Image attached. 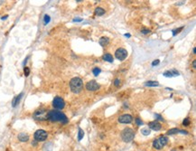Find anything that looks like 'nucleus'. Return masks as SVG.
<instances>
[{
  "label": "nucleus",
  "mask_w": 196,
  "mask_h": 151,
  "mask_svg": "<svg viewBox=\"0 0 196 151\" xmlns=\"http://www.w3.org/2000/svg\"><path fill=\"white\" fill-rule=\"evenodd\" d=\"M48 119L52 121H60L62 123H66L68 121L67 117L61 111L58 110H49L48 111Z\"/></svg>",
  "instance_id": "1"
},
{
  "label": "nucleus",
  "mask_w": 196,
  "mask_h": 151,
  "mask_svg": "<svg viewBox=\"0 0 196 151\" xmlns=\"http://www.w3.org/2000/svg\"><path fill=\"white\" fill-rule=\"evenodd\" d=\"M70 88L73 93H80L83 89V82L81 78L74 77L70 82Z\"/></svg>",
  "instance_id": "2"
},
{
  "label": "nucleus",
  "mask_w": 196,
  "mask_h": 151,
  "mask_svg": "<svg viewBox=\"0 0 196 151\" xmlns=\"http://www.w3.org/2000/svg\"><path fill=\"white\" fill-rule=\"evenodd\" d=\"M135 137V132L130 128H126L121 133V138L125 142H130Z\"/></svg>",
  "instance_id": "3"
},
{
  "label": "nucleus",
  "mask_w": 196,
  "mask_h": 151,
  "mask_svg": "<svg viewBox=\"0 0 196 151\" xmlns=\"http://www.w3.org/2000/svg\"><path fill=\"white\" fill-rule=\"evenodd\" d=\"M33 118L36 120H46L48 119V110L45 109H40L33 113Z\"/></svg>",
  "instance_id": "4"
},
{
  "label": "nucleus",
  "mask_w": 196,
  "mask_h": 151,
  "mask_svg": "<svg viewBox=\"0 0 196 151\" xmlns=\"http://www.w3.org/2000/svg\"><path fill=\"white\" fill-rule=\"evenodd\" d=\"M167 138L164 136H161L158 139H156L153 143V146L156 149H162L166 144H167Z\"/></svg>",
  "instance_id": "5"
},
{
  "label": "nucleus",
  "mask_w": 196,
  "mask_h": 151,
  "mask_svg": "<svg viewBox=\"0 0 196 151\" xmlns=\"http://www.w3.org/2000/svg\"><path fill=\"white\" fill-rule=\"evenodd\" d=\"M33 137H34V139H35L36 141H44L45 139H47L48 134H47V132L45 130H44V129H38V130L35 131Z\"/></svg>",
  "instance_id": "6"
},
{
  "label": "nucleus",
  "mask_w": 196,
  "mask_h": 151,
  "mask_svg": "<svg viewBox=\"0 0 196 151\" xmlns=\"http://www.w3.org/2000/svg\"><path fill=\"white\" fill-rule=\"evenodd\" d=\"M53 106L57 110H62L65 107V101L61 97H55L53 101Z\"/></svg>",
  "instance_id": "7"
},
{
  "label": "nucleus",
  "mask_w": 196,
  "mask_h": 151,
  "mask_svg": "<svg viewBox=\"0 0 196 151\" xmlns=\"http://www.w3.org/2000/svg\"><path fill=\"white\" fill-rule=\"evenodd\" d=\"M115 55H116V58H117L118 60L123 61V60H125V59L127 58V50L124 49V48H119V49H118L116 51Z\"/></svg>",
  "instance_id": "8"
},
{
  "label": "nucleus",
  "mask_w": 196,
  "mask_h": 151,
  "mask_svg": "<svg viewBox=\"0 0 196 151\" xmlns=\"http://www.w3.org/2000/svg\"><path fill=\"white\" fill-rule=\"evenodd\" d=\"M99 85H98L95 81H90L86 84V89L90 91H95V90H98Z\"/></svg>",
  "instance_id": "9"
},
{
  "label": "nucleus",
  "mask_w": 196,
  "mask_h": 151,
  "mask_svg": "<svg viewBox=\"0 0 196 151\" xmlns=\"http://www.w3.org/2000/svg\"><path fill=\"white\" fill-rule=\"evenodd\" d=\"M133 120V118L132 116L129 114H124L122 116H120L119 118V123H123V124H128V123H131Z\"/></svg>",
  "instance_id": "10"
},
{
  "label": "nucleus",
  "mask_w": 196,
  "mask_h": 151,
  "mask_svg": "<svg viewBox=\"0 0 196 151\" xmlns=\"http://www.w3.org/2000/svg\"><path fill=\"white\" fill-rule=\"evenodd\" d=\"M148 126L153 130L158 131L161 129V124L159 122H157V121H151V122H149Z\"/></svg>",
  "instance_id": "11"
},
{
  "label": "nucleus",
  "mask_w": 196,
  "mask_h": 151,
  "mask_svg": "<svg viewBox=\"0 0 196 151\" xmlns=\"http://www.w3.org/2000/svg\"><path fill=\"white\" fill-rule=\"evenodd\" d=\"M163 75H164L165 77H173V76H178V75H179V73H178L175 69H173V70H171V71H166V72H164Z\"/></svg>",
  "instance_id": "12"
},
{
  "label": "nucleus",
  "mask_w": 196,
  "mask_h": 151,
  "mask_svg": "<svg viewBox=\"0 0 196 151\" xmlns=\"http://www.w3.org/2000/svg\"><path fill=\"white\" fill-rule=\"evenodd\" d=\"M18 139L22 142H26L29 140V136L25 133H20L18 135Z\"/></svg>",
  "instance_id": "13"
},
{
  "label": "nucleus",
  "mask_w": 196,
  "mask_h": 151,
  "mask_svg": "<svg viewBox=\"0 0 196 151\" xmlns=\"http://www.w3.org/2000/svg\"><path fill=\"white\" fill-rule=\"evenodd\" d=\"M99 45H101V46H106V45H109V39L108 38V37H101L100 39H99Z\"/></svg>",
  "instance_id": "14"
},
{
  "label": "nucleus",
  "mask_w": 196,
  "mask_h": 151,
  "mask_svg": "<svg viewBox=\"0 0 196 151\" xmlns=\"http://www.w3.org/2000/svg\"><path fill=\"white\" fill-rule=\"evenodd\" d=\"M22 96H23V93H20L18 96H16V98L14 99L13 100V102H12V105H13V107H16L20 102V100H21V98H22Z\"/></svg>",
  "instance_id": "15"
},
{
  "label": "nucleus",
  "mask_w": 196,
  "mask_h": 151,
  "mask_svg": "<svg viewBox=\"0 0 196 151\" xmlns=\"http://www.w3.org/2000/svg\"><path fill=\"white\" fill-rule=\"evenodd\" d=\"M103 59H104L105 61L109 62H113V57H112V55L109 54V53L104 54V55H103Z\"/></svg>",
  "instance_id": "16"
},
{
  "label": "nucleus",
  "mask_w": 196,
  "mask_h": 151,
  "mask_svg": "<svg viewBox=\"0 0 196 151\" xmlns=\"http://www.w3.org/2000/svg\"><path fill=\"white\" fill-rule=\"evenodd\" d=\"M104 13H105V10L103 8H101V7H97V8L95 9V14H96L97 16H103Z\"/></svg>",
  "instance_id": "17"
},
{
  "label": "nucleus",
  "mask_w": 196,
  "mask_h": 151,
  "mask_svg": "<svg viewBox=\"0 0 196 151\" xmlns=\"http://www.w3.org/2000/svg\"><path fill=\"white\" fill-rule=\"evenodd\" d=\"M159 85V82H155V81H149V82H146V86H150V87H155V86Z\"/></svg>",
  "instance_id": "18"
},
{
  "label": "nucleus",
  "mask_w": 196,
  "mask_h": 151,
  "mask_svg": "<svg viewBox=\"0 0 196 151\" xmlns=\"http://www.w3.org/2000/svg\"><path fill=\"white\" fill-rule=\"evenodd\" d=\"M84 137V131L82 129H79V134H78V140L81 141Z\"/></svg>",
  "instance_id": "19"
},
{
  "label": "nucleus",
  "mask_w": 196,
  "mask_h": 151,
  "mask_svg": "<svg viewBox=\"0 0 196 151\" xmlns=\"http://www.w3.org/2000/svg\"><path fill=\"white\" fill-rule=\"evenodd\" d=\"M179 132V129H171L167 131V135H174V134H176Z\"/></svg>",
  "instance_id": "20"
},
{
  "label": "nucleus",
  "mask_w": 196,
  "mask_h": 151,
  "mask_svg": "<svg viewBox=\"0 0 196 151\" xmlns=\"http://www.w3.org/2000/svg\"><path fill=\"white\" fill-rule=\"evenodd\" d=\"M45 150L47 151H51L52 150V147H53V144L52 143H46L44 146Z\"/></svg>",
  "instance_id": "21"
},
{
  "label": "nucleus",
  "mask_w": 196,
  "mask_h": 151,
  "mask_svg": "<svg viewBox=\"0 0 196 151\" xmlns=\"http://www.w3.org/2000/svg\"><path fill=\"white\" fill-rule=\"evenodd\" d=\"M141 133L143 135H145V136H147V135H149L150 133H151V131H150V129H147V128H145V129H141Z\"/></svg>",
  "instance_id": "22"
},
{
  "label": "nucleus",
  "mask_w": 196,
  "mask_h": 151,
  "mask_svg": "<svg viewBox=\"0 0 196 151\" xmlns=\"http://www.w3.org/2000/svg\"><path fill=\"white\" fill-rule=\"evenodd\" d=\"M100 72H101V70L99 68H94L93 69V74L95 76H98V74L100 73Z\"/></svg>",
  "instance_id": "23"
},
{
  "label": "nucleus",
  "mask_w": 196,
  "mask_h": 151,
  "mask_svg": "<svg viewBox=\"0 0 196 151\" xmlns=\"http://www.w3.org/2000/svg\"><path fill=\"white\" fill-rule=\"evenodd\" d=\"M50 20H51V18H50V17L48 16V15H45L44 16V25H47L48 23L50 22Z\"/></svg>",
  "instance_id": "24"
},
{
  "label": "nucleus",
  "mask_w": 196,
  "mask_h": 151,
  "mask_svg": "<svg viewBox=\"0 0 196 151\" xmlns=\"http://www.w3.org/2000/svg\"><path fill=\"white\" fill-rule=\"evenodd\" d=\"M24 73H25V76H28L29 74H30V68H28V67H25L24 68Z\"/></svg>",
  "instance_id": "25"
},
{
  "label": "nucleus",
  "mask_w": 196,
  "mask_h": 151,
  "mask_svg": "<svg viewBox=\"0 0 196 151\" xmlns=\"http://www.w3.org/2000/svg\"><path fill=\"white\" fill-rule=\"evenodd\" d=\"M190 123H191V121H190V118H184V122H183V125H184V126H189V125H190Z\"/></svg>",
  "instance_id": "26"
},
{
  "label": "nucleus",
  "mask_w": 196,
  "mask_h": 151,
  "mask_svg": "<svg viewBox=\"0 0 196 151\" xmlns=\"http://www.w3.org/2000/svg\"><path fill=\"white\" fill-rule=\"evenodd\" d=\"M183 28H184V27H180V28L176 29V30H174V31H173V32H174V33H173V34H174V35H175L176 34L180 33V31H181V30H183Z\"/></svg>",
  "instance_id": "27"
},
{
  "label": "nucleus",
  "mask_w": 196,
  "mask_h": 151,
  "mask_svg": "<svg viewBox=\"0 0 196 151\" xmlns=\"http://www.w3.org/2000/svg\"><path fill=\"white\" fill-rule=\"evenodd\" d=\"M119 84H120V80L119 79H116L114 81V85L118 87V86H119Z\"/></svg>",
  "instance_id": "28"
},
{
  "label": "nucleus",
  "mask_w": 196,
  "mask_h": 151,
  "mask_svg": "<svg viewBox=\"0 0 196 151\" xmlns=\"http://www.w3.org/2000/svg\"><path fill=\"white\" fill-rule=\"evenodd\" d=\"M141 33L144 34H147L150 33V30H149V29H143V30L141 31Z\"/></svg>",
  "instance_id": "29"
},
{
  "label": "nucleus",
  "mask_w": 196,
  "mask_h": 151,
  "mask_svg": "<svg viewBox=\"0 0 196 151\" xmlns=\"http://www.w3.org/2000/svg\"><path fill=\"white\" fill-rule=\"evenodd\" d=\"M155 118H157V119H159V120H163V117H162L161 115H159V114H155Z\"/></svg>",
  "instance_id": "30"
},
{
  "label": "nucleus",
  "mask_w": 196,
  "mask_h": 151,
  "mask_svg": "<svg viewBox=\"0 0 196 151\" xmlns=\"http://www.w3.org/2000/svg\"><path fill=\"white\" fill-rule=\"evenodd\" d=\"M136 124H137V125H139V126H141V125L143 124V122H142V121H141V120H140L138 118H136Z\"/></svg>",
  "instance_id": "31"
},
{
  "label": "nucleus",
  "mask_w": 196,
  "mask_h": 151,
  "mask_svg": "<svg viewBox=\"0 0 196 151\" xmlns=\"http://www.w3.org/2000/svg\"><path fill=\"white\" fill-rule=\"evenodd\" d=\"M159 62H160L159 60H155V61H154L153 62H152V65H153V66L157 65V64H159Z\"/></svg>",
  "instance_id": "32"
},
{
  "label": "nucleus",
  "mask_w": 196,
  "mask_h": 151,
  "mask_svg": "<svg viewBox=\"0 0 196 151\" xmlns=\"http://www.w3.org/2000/svg\"><path fill=\"white\" fill-rule=\"evenodd\" d=\"M192 67L195 69L196 68V60H194V61L192 62Z\"/></svg>",
  "instance_id": "33"
},
{
  "label": "nucleus",
  "mask_w": 196,
  "mask_h": 151,
  "mask_svg": "<svg viewBox=\"0 0 196 151\" xmlns=\"http://www.w3.org/2000/svg\"><path fill=\"white\" fill-rule=\"evenodd\" d=\"M82 19H80V18H75V19H73V22H81Z\"/></svg>",
  "instance_id": "34"
},
{
  "label": "nucleus",
  "mask_w": 196,
  "mask_h": 151,
  "mask_svg": "<svg viewBox=\"0 0 196 151\" xmlns=\"http://www.w3.org/2000/svg\"><path fill=\"white\" fill-rule=\"evenodd\" d=\"M184 1H180V2H178V3H176V5H178V6H180V5H184Z\"/></svg>",
  "instance_id": "35"
},
{
  "label": "nucleus",
  "mask_w": 196,
  "mask_h": 151,
  "mask_svg": "<svg viewBox=\"0 0 196 151\" xmlns=\"http://www.w3.org/2000/svg\"><path fill=\"white\" fill-rule=\"evenodd\" d=\"M179 132H182L183 134H187V133H188L187 131H184V130H179Z\"/></svg>",
  "instance_id": "36"
},
{
  "label": "nucleus",
  "mask_w": 196,
  "mask_h": 151,
  "mask_svg": "<svg viewBox=\"0 0 196 151\" xmlns=\"http://www.w3.org/2000/svg\"><path fill=\"white\" fill-rule=\"evenodd\" d=\"M6 18H7V16H5V17H3L2 18H1V19H2V20H5Z\"/></svg>",
  "instance_id": "37"
},
{
  "label": "nucleus",
  "mask_w": 196,
  "mask_h": 151,
  "mask_svg": "<svg viewBox=\"0 0 196 151\" xmlns=\"http://www.w3.org/2000/svg\"><path fill=\"white\" fill-rule=\"evenodd\" d=\"M192 52H193V53L195 54V52H196V50H195V47H193V49H192Z\"/></svg>",
  "instance_id": "38"
},
{
  "label": "nucleus",
  "mask_w": 196,
  "mask_h": 151,
  "mask_svg": "<svg viewBox=\"0 0 196 151\" xmlns=\"http://www.w3.org/2000/svg\"><path fill=\"white\" fill-rule=\"evenodd\" d=\"M125 35H126V36H127V37H130V34H126Z\"/></svg>",
  "instance_id": "39"
},
{
  "label": "nucleus",
  "mask_w": 196,
  "mask_h": 151,
  "mask_svg": "<svg viewBox=\"0 0 196 151\" xmlns=\"http://www.w3.org/2000/svg\"><path fill=\"white\" fill-rule=\"evenodd\" d=\"M2 3H4V1H0V4H2Z\"/></svg>",
  "instance_id": "40"
}]
</instances>
